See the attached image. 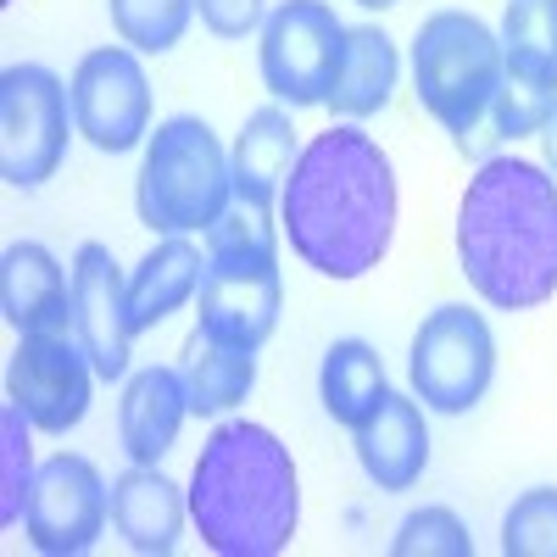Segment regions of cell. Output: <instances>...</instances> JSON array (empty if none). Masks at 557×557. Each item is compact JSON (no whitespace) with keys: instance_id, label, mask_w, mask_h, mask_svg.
<instances>
[{"instance_id":"cell-26","label":"cell","mask_w":557,"mask_h":557,"mask_svg":"<svg viewBox=\"0 0 557 557\" xmlns=\"http://www.w3.org/2000/svg\"><path fill=\"white\" fill-rule=\"evenodd\" d=\"M502 552L507 557H557V491L552 485H535L507 507Z\"/></svg>"},{"instance_id":"cell-24","label":"cell","mask_w":557,"mask_h":557,"mask_svg":"<svg viewBox=\"0 0 557 557\" xmlns=\"http://www.w3.org/2000/svg\"><path fill=\"white\" fill-rule=\"evenodd\" d=\"M107 7H112V28L123 34V45H134L146 57L173 51L196 17V0H107Z\"/></svg>"},{"instance_id":"cell-6","label":"cell","mask_w":557,"mask_h":557,"mask_svg":"<svg viewBox=\"0 0 557 557\" xmlns=\"http://www.w3.org/2000/svg\"><path fill=\"white\" fill-rule=\"evenodd\" d=\"M228 196H235V168H228L218 134L201 117H168L151 134L146 168H139V223L157 235L212 228L228 212Z\"/></svg>"},{"instance_id":"cell-8","label":"cell","mask_w":557,"mask_h":557,"mask_svg":"<svg viewBox=\"0 0 557 557\" xmlns=\"http://www.w3.org/2000/svg\"><path fill=\"white\" fill-rule=\"evenodd\" d=\"M496 374L491 323L474 307H435L412 335V396L435 412H469Z\"/></svg>"},{"instance_id":"cell-21","label":"cell","mask_w":557,"mask_h":557,"mask_svg":"<svg viewBox=\"0 0 557 557\" xmlns=\"http://www.w3.org/2000/svg\"><path fill=\"white\" fill-rule=\"evenodd\" d=\"M396 45L391 34L380 28H346V51H341V67H335V89H330V107L341 117H374L385 101H391V89H396Z\"/></svg>"},{"instance_id":"cell-12","label":"cell","mask_w":557,"mask_h":557,"mask_svg":"<svg viewBox=\"0 0 557 557\" xmlns=\"http://www.w3.org/2000/svg\"><path fill=\"white\" fill-rule=\"evenodd\" d=\"M73 123L96 151H134L151 128V84L139 73L134 51L107 45V51H89L73 73Z\"/></svg>"},{"instance_id":"cell-31","label":"cell","mask_w":557,"mask_h":557,"mask_svg":"<svg viewBox=\"0 0 557 557\" xmlns=\"http://www.w3.org/2000/svg\"><path fill=\"white\" fill-rule=\"evenodd\" d=\"M357 7H368V12H385V7H396V0H357Z\"/></svg>"},{"instance_id":"cell-4","label":"cell","mask_w":557,"mask_h":557,"mask_svg":"<svg viewBox=\"0 0 557 557\" xmlns=\"http://www.w3.org/2000/svg\"><path fill=\"white\" fill-rule=\"evenodd\" d=\"M278 246L257 207H235L207 228V273L196 290V330L218 341L262 346L278 330Z\"/></svg>"},{"instance_id":"cell-20","label":"cell","mask_w":557,"mask_h":557,"mask_svg":"<svg viewBox=\"0 0 557 557\" xmlns=\"http://www.w3.org/2000/svg\"><path fill=\"white\" fill-rule=\"evenodd\" d=\"M201 273H207V262H201V251L190 240H178V235L162 240L146 262L128 273V323H134V335L157 330L168 312H178L184 301H190L201 290Z\"/></svg>"},{"instance_id":"cell-9","label":"cell","mask_w":557,"mask_h":557,"mask_svg":"<svg viewBox=\"0 0 557 557\" xmlns=\"http://www.w3.org/2000/svg\"><path fill=\"white\" fill-rule=\"evenodd\" d=\"M346 28L323 0H278L262 17V84L290 107H330Z\"/></svg>"},{"instance_id":"cell-10","label":"cell","mask_w":557,"mask_h":557,"mask_svg":"<svg viewBox=\"0 0 557 557\" xmlns=\"http://www.w3.org/2000/svg\"><path fill=\"white\" fill-rule=\"evenodd\" d=\"M107 513H112V491L96 474V462L62 451L51 462H39L23 530H28L34 552H45V557H78L107 530Z\"/></svg>"},{"instance_id":"cell-3","label":"cell","mask_w":557,"mask_h":557,"mask_svg":"<svg viewBox=\"0 0 557 557\" xmlns=\"http://www.w3.org/2000/svg\"><path fill=\"white\" fill-rule=\"evenodd\" d=\"M296 462L262 424H218L190 474V519L218 557H273L296 535Z\"/></svg>"},{"instance_id":"cell-29","label":"cell","mask_w":557,"mask_h":557,"mask_svg":"<svg viewBox=\"0 0 557 557\" xmlns=\"http://www.w3.org/2000/svg\"><path fill=\"white\" fill-rule=\"evenodd\" d=\"M196 12L201 23L218 34V39H246L268 12H262V0H196Z\"/></svg>"},{"instance_id":"cell-17","label":"cell","mask_w":557,"mask_h":557,"mask_svg":"<svg viewBox=\"0 0 557 557\" xmlns=\"http://www.w3.org/2000/svg\"><path fill=\"white\" fill-rule=\"evenodd\" d=\"M112 524L134 552L168 557L184 530V496L168 474H157V462H134L112 480Z\"/></svg>"},{"instance_id":"cell-2","label":"cell","mask_w":557,"mask_h":557,"mask_svg":"<svg viewBox=\"0 0 557 557\" xmlns=\"http://www.w3.org/2000/svg\"><path fill=\"white\" fill-rule=\"evenodd\" d=\"M457 262L469 285L502 307L530 312L557 296V178L535 162L491 157L457 212Z\"/></svg>"},{"instance_id":"cell-25","label":"cell","mask_w":557,"mask_h":557,"mask_svg":"<svg viewBox=\"0 0 557 557\" xmlns=\"http://www.w3.org/2000/svg\"><path fill=\"white\" fill-rule=\"evenodd\" d=\"M28 430H34V418L17 401H7V412H0V524H17L28 513V491L39 474Z\"/></svg>"},{"instance_id":"cell-28","label":"cell","mask_w":557,"mask_h":557,"mask_svg":"<svg viewBox=\"0 0 557 557\" xmlns=\"http://www.w3.org/2000/svg\"><path fill=\"white\" fill-rule=\"evenodd\" d=\"M396 557H474V541L469 530H462V519L451 513V507H418V513L401 519L396 541H391Z\"/></svg>"},{"instance_id":"cell-11","label":"cell","mask_w":557,"mask_h":557,"mask_svg":"<svg viewBox=\"0 0 557 557\" xmlns=\"http://www.w3.org/2000/svg\"><path fill=\"white\" fill-rule=\"evenodd\" d=\"M89 391H96V362L78 346V335L67 341V330H57L17 341L7 362V396L34 418V430L67 435L89 412Z\"/></svg>"},{"instance_id":"cell-1","label":"cell","mask_w":557,"mask_h":557,"mask_svg":"<svg viewBox=\"0 0 557 557\" xmlns=\"http://www.w3.org/2000/svg\"><path fill=\"white\" fill-rule=\"evenodd\" d=\"M278 201L290 251L323 278H362L385 262L396 235V173L357 123L323 128L296 157Z\"/></svg>"},{"instance_id":"cell-23","label":"cell","mask_w":557,"mask_h":557,"mask_svg":"<svg viewBox=\"0 0 557 557\" xmlns=\"http://www.w3.org/2000/svg\"><path fill=\"white\" fill-rule=\"evenodd\" d=\"M502 57H507V73L557 84V0H507Z\"/></svg>"},{"instance_id":"cell-30","label":"cell","mask_w":557,"mask_h":557,"mask_svg":"<svg viewBox=\"0 0 557 557\" xmlns=\"http://www.w3.org/2000/svg\"><path fill=\"white\" fill-rule=\"evenodd\" d=\"M546 162H552V173H557V112H552V123H546Z\"/></svg>"},{"instance_id":"cell-16","label":"cell","mask_w":557,"mask_h":557,"mask_svg":"<svg viewBox=\"0 0 557 557\" xmlns=\"http://www.w3.org/2000/svg\"><path fill=\"white\" fill-rule=\"evenodd\" d=\"M184 412H190L184 374H173V368H139V374L128 380V391H123V401H117L123 451L134 462H162L178 441Z\"/></svg>"},{"instance_id":"cell-14","label":"cell","mask_w":557,"mask_h":557,"mask_svg":"<svg viewBox=\"0 0 557 557\" xmlns=\"http://www.w3.org/2000/svg\"><path fill=\"white\" fill-rule=\"evenodd\" d=\"M0 312L17 335H57L73 323V278L39 240H12L0 257Z\"/></svg>"},{"instance_id":"cell-27","label":"cell","mask_w":557,"mask_h":557,"mask_svg":"<svg viewBox=\"0 0 557 557\" xmlns=\"http://www.w3.org/2000/svg\"><path fill=\"white\" fill-rule=\"evenodd\" d=\"M557 112V84H535V78H519V73H502V89L491 101V123L502 139H524V134H541Z\"/></svg>"},{"instance_id":"cell-19","label":"cell","mask_w":557,"mask_h":557,"mask_svg":"<svg viewBox=\"0 0 557 557\" xmlns=\"http://www.w3.org/2000/svg\"><path fill=\"white\" fill-rule=\"evenodd\" d=\"M184 396H190V412L201 418H218L228 407H240L257 385V346H240V341H218L207 330L190 335L184 346Z\"/></svg>"},{"instance_id":"cell-13","label":"cell","mask_w":557,"mask_h":557,"mask_svg":"<svg viewBox=\"0 0 557 557\" xmlns=\"http://www.w3.org/2000/svg\"><path fill=\"white\" fill-rule=\"evenodd\" d=\"M73 335L96 362V380L112 385L128 374V341H134L128 278L117 273L112 251L96 240H84L73 257Z\"/></svg>"},{"instance_id":"cell-18","label":"cell","mask_w":557,"mask_h":557,"mask_svg":"<svg viewBox=\"0 0 557 557\" xmlns=\"http://www.w3.org/2000/svg\"><path fill=\"white\" fill-rule=\"evenodd\" d=\"M296 123L290 112L278 107H257L235 139V157H228V168H235V196L240 207H257V212H273V201L285 196V178L296 168Z\"/></svg>"},{"instance_id":"cell-7","label":"cell","mask_w":557,"mask_h":557,"mask_svg":"<svg viewBox=\"0 0 557 557\" xmlns=\"http://www.w3.org/2000/svg\"><path fill=\"white\" fill-rule=\"evenodd\" d=\"M67 107L73 89L39 62L0 73V173L17 190L45 184L67 157Z\"/></svg>"},{"instance_id":"cell-15","label":"cell","mask_w":557,"mask_h":557,"mask_svg":"<svg viewBox=\"0 0 557 557\" xmlns=\"http://www.w3.org/2000/svg\"><path fill=\"white\" fill-rule=\"evenodd\" d=\"M351 435H357L362 474L380 491H412L418 485V474H424V462H430V430H424V412H418L412 396L385 391V401L368 412Z\"/></svg>"},{"instance_id":"cell-5","label":"cell","mask_w":557,"mask_h":557,"mask_svg":"<svg viewBox=\"0 0 557 557\" xmlns=\"http://www.w3.org/2000/svg\"><path fill=\"white\" fill-rule=\"evenodd\" d=\"M507 57L502 39L474 12H435L412 34V84L424 112L451 139H480V123L491 117V101L502 89Z\"/></svg>"},{"instance_id":"cell-22","label":"cell","mask_w":557,"mask_h":557,"mask_svg":"<svg viewBox=\"0 0 557 557\" xmlns=\"http://www.w3.org/2000/svg\"><path fill=\"white\" fill-rule=\"evenodd\" d=\"M318 391H323V407H330L335 424L357 430L368 412L385 401V362L368 341H335L323 351V374H318Z\"/></svg>"}]
</instances>
